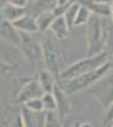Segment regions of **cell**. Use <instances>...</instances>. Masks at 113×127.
Instances as JSON below:
<instances>
[{
    "instance_id": "cell-12",
    "label": "cell",
    "mask_w": 113,
    "mask_h": 127,
    "mask_svg": "<svg viewBox=\"0 0 113 127\" xmlns=\"http://www.w3.org/2000/svg\"><path fill=\"white\" fill-rule=\"evenodd\" d=\"M0 37L13 45L17 46L20 45V32L17 31L14 26L10 22H6V20H3L0 23Z\"/></svg>"
},
{
    "instance_id": "cell-27",
    "label": "cell",
    "mask_w": 113,
    "mask_h": 127,
    "mask_svg": "<svg viewBox=\"0 0 113 127\" xmlns=\"http://www.w3.org/2000/svg\"><path fill=\"white\" fill-rule=\"evenodd\" d=\"M14 127H24L23 126V120H22V116H18V117H17V122H15V126Z\"/></svg>"
},
{
    "instance_id": "cell-24",
    "label": "cell",
    "mask_w": 113,
    "mask_h": 127,
    "mask_svg": "<svg viewBox=\"0 0 113 127\" xmlns=\"http://www.w3.org/2000/svg\"><path fill=\"white\" fill-rule=\"evenodd\" d=\"M8 3L13 4V5H17V6L26 8V5L28 4V0H8Z\"/></svg>"
},
{
    "instance_id": "cell-20",
    "label": "cell",
    "mask_w": 113,
    "mask_h": 127,
    "mask_svg": "<svg viewBox=\"0 0 113 127\" xmlns=\"http://www.w3.org/2000/svg\"><path fill=\"white\" fill-rule=\"evenodd\" d=\"M45 127H62V122L57 117L56 112H46Z\"/></svg>"
},
{
    "instance_id": "cell-18",
    "label": "cell",
    "mask_w": 113,
    "mask_h": 127,
    "mask_svg": "<svg viewBox=\"0 0 113 127\" xmlns=\"http://www.w3.org/2000/svg\"><path fill=\"white\" fill-rule=\"evenodd\" d=\"M41 100H42L43 112H56V100L52 92L43 93V95L41 97Z\"/></svg>"
},
{
    "instance_id": "cell-26",
    "label": "cell",
    "mask_w": 113,
    "mask_h": 127,
    "mask_svg": "<svg viewBox=\"0 0 113 127\" xmlns=\"http://www.w3.org/2000/svg\"><path fill=\"white\" fill-rule=\"evenodd\" d=\"M73 127H91V125L88 123V122H80V121H78Z\"/></svg>"
},
{
    "instance_id": "cell-3",
    "label": "cell",
    "mask_w": 113,
    "mask_h": 127,
    "mask_svg": "<svg viewBox=\"0 0 113 127\" xmlns=\"http://www.w3.org/2000/svg\"><path fill=\"white\" fill-rule=\"evenodd\" d=\"M107 61H109V56H108L107 51L100 52V54L94 55V56H86L74 64H71L67 67L62 69V71L60 74V81L70 80V79L78 78L80 75H84V74H86L89 71L98 69Z\"/></svg>"
},
{
    "instance_id": "cell-5",
    "label": "cell",
    "mask_w": 113,
    "mask_h": 127,
    "mask_svg": "<svg viewBox=\"0 0 113 127\" xmlns=\"http://www.w3.org/2000/svg\"><path fill=\"white\" fill-rule=\"evenodd\" d=\"M85 92L93 95L104 108H107L113 100V65L103 78H100L95 84L85 89Z\"/></svg>"
},
{
    "instance_id": "cell-10",
    "label": "cell",
    "mask_w": 113,
    "mask_h": 127,
    "mask_svg": "<svg viewBox=\"0 0 113 127\" xmlns=\"http://www.w3.org/2000/svg\"><path fill=\"white\" fill-rule=\"evenodd\" d=\"M24 127H45L46 112H30L26 107L20 111Z\"/></svg>"
},
{
    "instance_id": "cell-25",
    "label": "cell",
    "mask_w": 113,
    "mask_h": 127,
    "mask_svg": "<svg viewBox=\"0 0 113 127\" xmlns=\"http://www.w3.org/2000/svg\"><path fill=\"white\" fill-rule=\"evenodd\" d=\"M75 3H79V0H57V4L58 5H64V6H70Z\"/></svg>"
},
{
    "instance_id": "cell-13",
    "label": "cell",
    "mask_w": 113,
    "mask_h": 127,
    "mask_svg": "<svg viewBox=\"0 0 113 127\" xmlns=\"http://www.w3.org/2000/svg\"><path fill=\"white\" fill-rule=\"evenodd\" d=\"M26 13V8L22 6H17L13 4H5L1 10H0V17L3 18V20H6V22H14V20L19 19L20 17H23Z\"/></svg>"
},
{
    "instance_id": "cell-6",
    "label": "cell",
    "mask_w": 113,
    "mask_h": 127,
    "mask_svg": "<svg viewBox=\"0 0 113 127\" xmlns=\"http://www.w3.org/2000/svg\"><path fill=\"white\" fill-rule=\"evenodd\" d=\"M20 50L23 52V56L30 65H37L41 61H43L42 57V47L41 45L36 43L28 33L20 32Z\"/></svg>"
},
{
    "instance_id": "cell-31",
    "label": "cell",
    "mask_w": 113,
    "mask_h": 127,
    "mask_svg": "<svg viewBox=\"0 0 113 127\" xmlns=\"http://www.w3.org/2000/svg\"><path fill=\"white\" fill-rule=\"evenodd\" d=\"M104 127H111V123H106V126Z\"/></svg>"
},
{
    "instance_id": "cell-14",
    "label": "cell",
    "mask_w": 113,
    "mask_h": 127,
    "mask_svg": "<svg viewBox=\"0 0 113 127\" xmlns=\"http://www.w3.org/2000/svg\"><path fill=\"white\" fill-rule=\"evenodd\" d=\"M70 29L71 28L67 26V23H66V20H65L64 17H56L54 19V22H52V24H51V27H50L48 31L57 39H64V38L69 37Z\"/></svg>"
},
{
    "instance_id": "cell-30",
    "label": "cell",
    "mask_w": 113,
    "mask_h": 127,
    "mask_svg": "<svg viewBox=\"0 0 113 127\" xmlns=\"http://www.w3.org/2000/svg\"><path fill=\"white\" fill-rule=\"evenodd\" d=\"M111 22L113 24V3L111 4Z\"/></svg>"
},
{
    "instance_id": "cell-2",
    "label": "cell",
    "mask_w": 113,
    "mask_h": 127,
    "mask_svg": "<svg viewBox=\"0 0 113 127\" xmlns=\"http://www.w3.org/2000/svg\"><path fill=\"white\" fill-rule=\"evenodd\" d=\"M41 47H42V57L46 69L52 72L60 83V74L62 71V67H61L62 59H61L58 39L50 31H47L45 32V38L42 39Z\"/></svg>"
},
{
    "instance_id": "cell-8",
    "label": "cell",
    "mask_w": 113,
    "mask_h": 127,
    "mask_svg": "<svg viewBox=\"0 0 113 127\" xmlns=\"http://www.w3.org/2000/svg\"><path fill=\"white\" fill-rule=\"evenodd\" d=\"M43 89L41 88L39 83L36 79H30L28 83H26L22 87L17 94V98H15V102L18 104H24L26 102L30 100V99H34V98H41L43 95Z\"/></svg>"
},
{
    "instance_id": "cell-28",
    "label": "cell",
    "mask_w": 113,
    "mask_h": 127,
    "mask_svg": "<svg viewBox=\"0 0 113 127\" xmlns=\"http://www.w3.org/2000/svg\"><path fill=\"white\" fill-rule=\"evenodd\" d=\"M94 1H97V3H103V4H108V5H111V4L113 3V0H94Z\"/></svg>"
},
{
    "instance_id": "cell-7",
    "label": "cell",
    "mask_w": 113,
    "mask_h": 127,
    "mask_svg": "<svg viewBox=\"0 0 113 127\" xmlns=\"http://www.w3.org/2000/svg\"><path fill=\"white\" fill-rule=\"evenodd\" d=\"M52 94L56 100V114L60 118V121L62 122L73 112V107H71V103L69 100V94L65 92V89L58 81L52 88Z\"/></svg>"
},
{
    "instance_id": "cell-9",
    "label": "cell",
    "mask_w": 113,
    "mask_h": 127,
    "mask_svg": "<svg viewBox=\"0 0 113 127\" xmlns=\"http://www.w3.org/2000/svg\"><path fill=\"white\" fill-rule=\"evenodd\" d=\"M56 4L57 0H32V1H28V4L26 5V13L36 18L41 13L52 12Z\"/></svg>"
},
{
    "instance_id": "cell-4",
    "label": "cell",
    "mask_w": 113,
    "mask_h": 127,
    "mask_svg": "<svg viewBox=\"0 0 113 127\" xmlns=\"http://www.w3.org/2000/svg\"><path fill=\"white\" fill-rule=\"evenodd\" d=\"M112 67V62L107 61L106 64H103L102 66H99L98 69L93 70V71H89L84 75H80L78 78L74 79H70V80H65V81H60V84L62 85V88L65 89V92L70 95V94H74L81 90H85L89 87H91L93 84H95L100 78H103L106 74L111 70Z\"/></svg>"
},
{
    "instance_id": "cell-17",
    "label": "cell",
    "mask_w": 113,
    "mask_h": 127,
    "mask_svg": "<svg viewBox=\"0 0 113 127\" xmlns=\"http://www.w3.org/2000/svg\"><path fill=\"white\" fill-rule=\"evenodd\" d=\"M90 17H91V12L89 10V8L80 4V6L78 9V13H76V17H75L74 27H80V26L86 24L88 20L90 19Z\"/></svg>"
},
{
    "instance_id": "cell-19",
    "label": "cell",
    "mask_w": 113,
    "mask_h": 127,
    "mask_svg": "<svg viewBox=\"0 0 113 127\" xmlns=\"http://www.w3.org/2000/svg\"><path fill=\"white\" fill-rule=\"evenodd\" d=\"M80 4L79 3H75L73 5H70L67 9H66V12L64 14V18L66 20V23L70 28H73L74 27V22H75V17H76V13H78V9H79Z\"/></svg>"
},
{
    "instance_id": "cell-22",
    "label": "cell",
    "mask_w": 113,
    "mask_h": 127,
    "mask_svg": "<svg viewBox=\"0 0 113 127\" xmlns=\"http://www.w3.org/2000/svg\"><path fill=\"white\" fill-rule=\"evenodd\" d=\"M112 121H113V100L106 108V114H104V122L106 123H111Z\"/></svg>"
},
{
    "instance_id": "cell-33",
    "label": "cell",
    "mask_w": 113,
    "mask_h": 127,
    "mask_svg": "<svg viewBox=\"0 0 113 127\" xmlns=\"http://www.w3.org/2000/svg\"><path fill=\"white\" fill-rule=\"evenodd\" d=\"M28 1H32V0H28Z\"/></svg>"
},
{
    "instance_id": "cell-23",
    "label": "cell",
    "mask_w": 113,
    "mask_h": 127,
    "mask_svg": "<svg viewBox=\"0 0 113 127\" xmlns=\"http://www.w3.org/2000/svg\"><path fill=\"white\" fill-rule=\"evenodd\" d=\"M13 70V66L9 65L8 62L0 60V75H5V74H9Z\"/></svg>"
},
{
    "instance_id": "cell-16",
    "label": "cell",
    "mask_w": 113,
    "mask_h": 127,
    "mask_svg": "<svg viewBox=\"0 0 113 127\" xmlns=\"http://www.w3.org/2000/svg\"><path fill=\"white\" fill-rule=\"evenodd\" d=\"M56 17L54 15L52 12H45V13H41L36 17V22H37V28H38V32L41 33H45L47 32L52 24L54 19Z\"/></svg>"
},
{
    "instance_id": "cell-15",
    "label": "cell",
    "mask_w": 113,
    "mask_h": 127,
    "mask_svg": "<svg viewBox=\"0 0 113 127\" xmlns=\"http://www.w3.org/2000/svg\"><path fill=\"white\" fill-rule=\"evenodd\" d=\"M37 80L39 83L41 88L43 89L45 93H48V92H52V88L54 85L57 83V79L55 78V75L51 71H48L47 69L45 70H41L37 75Z\"/></svg>"
},
{
    "instance_id": "cell-1",
    "label": "cell",
    "mask_w": 113,
    "mask_h": 127,
    "mask_svg": "<svg viewBox=\"0 0 113 127\" xmlns=\"http://www.w3.org/2000/svg\"><path fill=\"white\" fill-rule=\"evenodd\" d=\"M113 28L112 22L108 18H100L91 14L86 23V39H88V52L86 56H94L107 48L109 33Z\"/></svg>"
},
{
    "instance_id": "cell-11",
    "label": "cell",
    "mask_w": 113,
    "mask_h": 127,
    "mask_svg": "<svg viewBox=\"0 0 113 127\" xmlns=\"http://www.w3.org/2000/svg\"><path fill=\"white\" fill-rule=\"evenodd\" d=\"M12 24L14 26V28L19 32H23V33H28V34H32L38 32L37 28V22H36V18L29 15V14H24L23 17H20L19 19L12 22Z\"/></svg>"
},
{
    "instance_id": "cell-32",
    "label": "cell",
    "mask_w": 113,
    "mask_h": 127,
    "mask_svg": "<svg viewBox=\"0 0 113 127\" xmlns=\"http://www.w3.org/2000/svg\"><path fill=\"white\" fill-rule=\"evenodd\" d=\"M111 127H113V121H112V122H111Z\"/></svg>"
},
{
    "instance_id": "cell-21",
    "label": "cell",
    "mask_w": 113,
    "mask_h": 127,
    "mask_svg": "<svg viewBox=\"0 0 113 127\" xmlns=\"http://www.w3.org/2000/svg\"><path fill=\"white\" fill-rule=\"evenodd\" d=\"M24 107L27 109H29L30 112H43L42 100H41V98H34V99H30V100L26 102Z\"/></svg>"
},
{
    "instance_id": "cell-29",
    "label": "cell",
    "mask_w": 113,
    "mask_h": 127,
    "mask_svg": "<svg viewBox=\"0 0 113 127\" xmlns=\"http://www.w3.org/2000/svg\"><path fill=\"white\" fill-rule=\"evenodd\" d=\"M5 4H8V0H0V10H1V8H3Z\"/></svg>"
}]
</instances>
